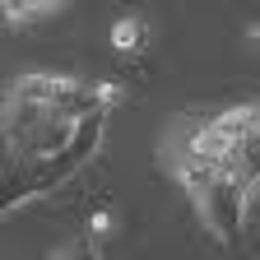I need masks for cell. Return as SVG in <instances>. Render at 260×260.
Listing matches in <instances>:
<instances>
[{
    "label": "cell",
    "mask_w": 260,
    "mask_h": 260,
    "mask_svg": "<svg viewBox=\"0 0 260 260\" xmlns=\"http://www.w3.org/2000/svg\"><path fill=\"white\" fill-rule=\"evenodd\" d=\"M98 93H103V107H107V112L125 98V88H121V84H112V79H98Z\"/></svg>",
    "instance_id": "5"
},
{
    "label": "cell",
    "mask_w": 260,
    "mask_h": 260,
    "mask_svg": "<svg viewBox=\"0 0 260 260\" xmlns=\"http://www.w3.org/2000/svg\"><path fill=\"white\" fill-rule=\"evenodd\" d=\"M242 38H246V42H251V47H260V19H251V23H246V28H242Z\"/></svg>",
    "instance_id": "6"
},
{
    "label": "cell",
    "mask_w": 260,
    "mask_h": 260,
    "mask_svg": "<svg viewBox=\"0 0 260 260\" xmlns=\"http://www.w3.org/2000/svg\"><path fill=\"white\" fill-rule=\"evenodd\" d=\"M195 214H200V223L209 228V233L218 242H233L242 233L246 223V205H251V186L242 177H214L200 195H190Z\"/></svg>",
    "instance_id": "1"
},
{
    "label": "cell",
    "mask_w": 260,
    "mask_h": 260,
    "mask_svg": "<svg viewBox=\"0 0 260 260\" xmlns=\"http://www.w3.org/2000/svg\"><path fill=\"white\" fill-rule=\"evenodd\" d=\"M149 42H153V23H149L140 10L116 14V23H112V47H116L121 56H140Z\"/></svg>",
    "instance_id": "2"
},
{
    "label": "cell",
    "mask_w": 260,
    "mask_h": 260,
    "mask_svg": "<svg viewBox=\"0 0 260 260\" xmlns=\"http://www.w3.org/2000/svg\"><path fill=\"white\" fill-rule=\"evenodd\" d=\"M116 228H121V218H116V209H112L107 200H98V205L84 214V237L98 242V246H103L107 237H116Z\"/></svg>",
    "instance_id": "4"
},
{
    "label": "cell",
    "mask_w": 260,
    "mask_h": 260,
    "mask_svg": "<svg viewBox=\"0 0 260 260\" xmlns=\"http://www.w3.org/2000/svg\"><path fill=\"white\" fill-rule=\"evenodd\" d=\"M60 5H65V0H0L10 28H28L38 19H51V14H60Z\"/></svg>",
    "instance_id": "3"
},
{
    "label": "cell",
    "mask_w": 260,
    "mask_h": 260,
    "mask_svg": "<svg viewBox=\"0 0 260 260\" xmlns=\"http://www.w3.org/2000/svg\"><path fill=\"white\" fill-rule=\"evenodd\" d=\"M51 260H75V246H70V242H65V246H56V251H51Z\"/></svg>",
    "instance_id": "7"
}]
</instances>
